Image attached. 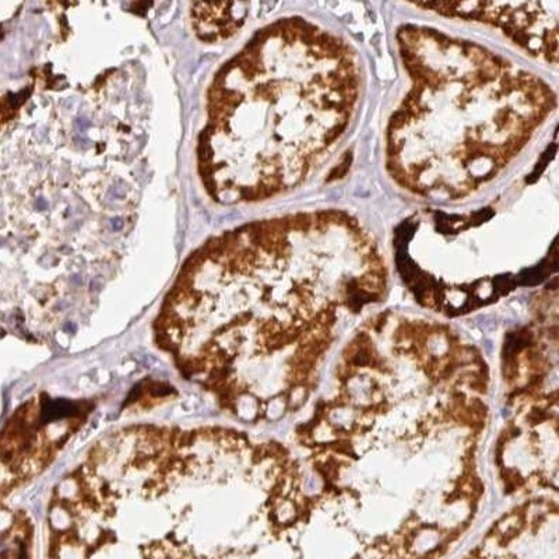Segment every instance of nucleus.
Returning a JSON list of instances; mask_svg holds the SVG:
<instances>
[{
    "mask_svg": "<svg viewBox=\"0 0 559 559\" xmlns=\"http://www.w3.org/2000/svg\"><path fill=\"white\" fill-rule=\"evenodd\" d=\"M209 90L218 124L247 123L238 202H261L308 177L356 118L364 73L346 39L301 17L278 20L223 64Z\"/></svg>",
    "mask_w": 559,
    "mask_h": 559,
    "instance_id": "f03ea898",
    "label": "nucleus"
},
{
    "mask_svg": "<svg viewBox=\"0 0 559 559\" xmlns=\"http://www.w3.org/2000/svg\"><path fill=\"white\" fill-rule=\"evenodd\" d=\"M74 412L72 403L69 402H51L45 406L44 417L48 419H59L69 416L70 413Z\"/></svg>",
    "mask_w": 559,
    "mask_h": 559,
    "instance_id": "20e7f679",
    "label": "nucleus"
},
{
    "mask_svg": "<svg viewBox=\"0 0 559 559\" xmlns=\"http://www.w3.org/2000/svg\"><path fill=\"white\" fill-rule=\"evenodd\" d=\"M416 7L448 17L488 24L532 57L557 64L558 3L448 2Z\"/></svg>",
    "mask_w": 559,
    "mask_h": 559,
    "instance_id": "7ed1b4c3",
    "label": "nucleus"
},
{
    "mask_svg": "<svg viewBox=\"0 0 559 559\" xmlns=\"http://www.w3.org/2000/svg\"><path fill=\"white\" fill-rule=\"evenodd\" d=\"M396 38L411 87L389 119L386 169L417 197L480 191L556 111L550 84L483 45L418 24Z\"/></svg>",
    "mask_w": 559,
    "mask_h": 559,
    "instance_id": "f257e3e1",
    "label": "nucleus"
}]
</instances>
